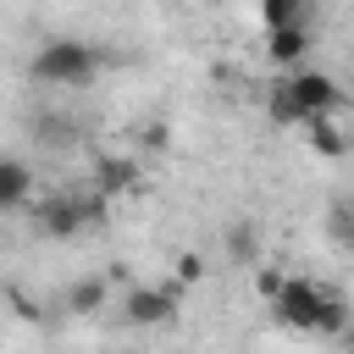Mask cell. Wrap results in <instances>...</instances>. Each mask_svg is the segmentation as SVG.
Returning a JSON list of instances; mask_svg holds the SVG:
<instances>
[{
    "mask_svg": "<svg viewBox=\"0 0 354 354\" xmlns=\"http://www.w3.org/2000/svg\"><path fill=\"white\" fill-rule=\"evenodd\" d=\"M100 50L83 44V39H50L39 55H33V77L39 83H88L100 72Z\"/></svg>",
    "mask_w": 354,
    "mask_h": 354,
    "instance_id": "6da1fadb",
    "label": "cell"
},
{
    "mask_svg": "<svg viewBox=\"0 0 354 354\" xmlns=\"http://www.w3.org/2000/svg\"><path fill=\"white\" fill-rule=\"evenodd\" d=\"M271 88L293 105V116H299V122H304V116H326V111H337V105H343V88H337L326 72H310V66H304V72H288V77H282V83H271Z\"/></svg>",
    "mask_w": 354,
    "mask_h": 354,
    "instance_id": "7a4b0ae2",
    "label": "cell"
},
{
    "mask_svg": "<svg viewBox=\"0 0 354 354\" xmlns=\"http://www.w3.org/2000/svg\"><path fill=\"white\" fill-rule=\"evenodd\" d=\"M321 304H326V288H315V282H304V277H288V282H282V293L271 299L277 321H282V326H293V332H315Z\"/></svg>",
    "mask_w": 354,
    "mask_h": 354,
    "instance_id": "3957f363",
    "label": "cell"
},
{
    "mask_svg": "<svg viewBox=\"0 0 354 354\" xmlns=\"http://www.w3.org/2000/svg\"><path fill=\"white\" fill-rule=\"evenodd\" d=\"M122 315L133 326H160V321L177 315V293L171 288H127L122 293Z\"/></svg>",
    "mask_w": 354,
    "mask_h": 354,
    "instance_id": "277c9868",
    "label": "cell"
},
{
    "mask_svg": "<svg viewBox=\"0 0 354 354\" xmlns=\"http://www.w3.org/2000/svg\"><path fill=\"white\" fill-rule=\"evenodd\" d=\"M77 227H88L83 199H44V205H39V232H50V238H72Z\"/></svg>",
    "mask_w": 354,
    "mask_h": 354,
    "instance_id": "5b68a950",
    "label": "cell"
},
{
    "mask_svg": "<svg viewBox=\"0 0 354 354\" xmlns=\"http://www.w3.org/2000/svg\"><path fill=\"white\" fill-rule=\"evenodd\" d=\"M266 50H271V61H282V66H299V61L310 55V28H304V22L266 28Z\"/></svg>",
    "mask_w": 354,
    "mask_h": 354,
    "instance_id": "8992f818",
    "label": "cell"
},
{
    "mask_svg": "<svg viewBox=\"0 0 354 354\" xmlns=\"http://www.w3.org/2000/svg\"><path fill=\"white\" fill-rule=\"evenodd\" d=\"M299 127H304V138H310L315 155H326V160H343V155H348V133L332 122V111H326V116H304Z\"/></svg>",
    "mask_w": 354,
    "mask_h": 354,
    "instance_id": "52a82bcc",
    "label": "cell"
},
{
    "mask_svg": "<svg viewBox=\"0 0 354 354\" xmlns=\"http://www.w3.org/2000/svg\"><path fill=\"white\" fill-rule=\"evenodd\" d=\"M33 194V171L17 155H0V210H22Z\"/></svg>",
    "mask_w": 354,
    "mask_h": 354,
    "instance_id": "ba28073f",
    "label": "cell"
},
{
    "mask_svg": "<svg viewBox=\"0 0 354 354\" xmlns=\"http://www.w3.org/2000/svg\"><path fill=\"white\" fill-rule=\"evenodd\" d=\"M310 0H260V22L266 28H288V22H304Z\"/></svg>",
    "mask_w": 354,
    "mask_h": 354,
    "instance_id": "9c48e42d",
    "label": "cell"
},
{
    "mask_svg": "<svg viewBox=\"0 0 354 354\" xmlns=\"http://www.w3.org/2000/svg\"><path fill=\"white\" fill-rule=\"evenodd\" d=\"M100 304H105V282H94V277L72 282V293H66V310H77V315H94Z\"/></svg>",
    "mask_w": 354,
    "mask_h": 354,
    "instance_id": "30bf717a",
    "label": "cell"
},
{
    "mask_svg": "<svg viewBox=\"0 0 354 354\" xmlns=\"http://www.w3.org/2000/svg\"><path fill=\"white\" fill-rule=\"evenodd\" d=\"M133 160H100V194H122V188H133Z\"/></svg>",
    "mask_w": 354,
    "mask_h": 354,
    "instance_id": "8fae6325",
    "label": "cell"
},
{
    "mask_svg": "<svg viewBox=\"0 0 354 354\" xmlns=\"http://www.w3.org/2000/svg\"><path fill=\"white\" fill-rule=\"evenodd\" d=\"M326 232H332V243L354 249V205H332L326 210Z\"/></svg>",
    "mask_w": 354,
    "mask_h": 354,
    "instance_id": "7c38bea8",
    "label": "cell"
},
{
    "mask_svg": "<svg viewBox=\"0 0 354 354\" xmlns=\"http://www.w3.org/2000/svg\"><path fill=\"white\" fill-rule=\"evenodd\" d=\"M227 254L232 260H254L260 249H254V227L249 221H232V232H227Z\"/></svg>",
    "mask_w": 354,
    "mask_h": 354,
    "instance_id": "4fadbf2b",
    "label": "cell"
},
{
    "mask_svg": "<svg viewBox=\"0 0 354 354\" xmlns=\"http://www.w3.org/2000/svg\"><path fill=\"white\" fill-rule=\"evenodd\" d=\"M343 326H348V304L326 293V304H321V321H315V332H343Z\"/></svg>",
    "mask_w": 354,
    "mask_h": 354,
    "instance_id": "5bb4252c",
    "label": "cell"
},
{
    "mask_svg": "<svg viewBox=\"0 0 354 354\" xmlns=\"http://www.w3.org/2000/svg\"><path fill=\"white\" fill-rule=\"evenodd\" d=\"M282 282H288V277H282L277 266H260V271H254V288H260V299H277V293H282Z\"/></svg>",
    "mask_w": 354,
    "mask_h": 354,
    "instance_id": "9a60e30c",
    "label": "cell"
},
{
    "mask_svg": "<svg viewBox=\"0 0 354 354\" xmlns=\"http://www.w3.org/2000/svg\"><path fill=\"white\" fill-rule=\"evenodd\" d=\"M177 277H183V282H199V277H205V260H199V254H177Z\"/></svg>",
    "mask_w": 354,
    "mask_h": 354,
    "instance_id": "2e32d148",
    "label": "cell"
},
{
    "mask_svg": "<svg viewBox=\"0 0 354 354\" xmlns=\"http://www.w3.org/2000/svg\"><path fill=\"white\" fill-rule=\"evenodd\" d=\"M343 337H348V348H354V321H348V326H343Z\"/></svg>",
    "mask_w": 354,
    "mask_h": 354,
    "instance_id": "e0dca14e",
    "label": "cell"
},
{
    "mask_svg": "<svg viewBox=\"0 0 354 354\" xmlns=\"http://www.w3.org/2000/svg\"><path fill=\"white\" fill-rule=\"evenodd\" d=\"M210 6H227V0H210Z\"/></svg>",
    "mask_w": 354,
    "mask_h": 354,
    "instance_id": "ac0fdd59",
    "label": "cell"
}]
</instances>
